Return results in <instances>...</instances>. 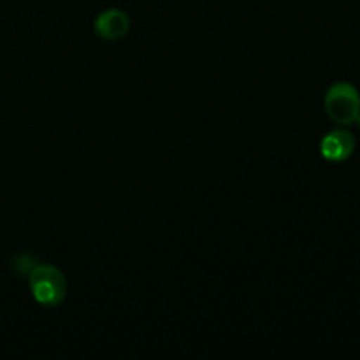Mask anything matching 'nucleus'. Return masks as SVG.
Segmentation results:
<instances>
[{"mask_svg":"<svg viewBox=\"0 0 360 360\" xmlns=\"http://www.w3.org/2000/svg\"><path fill=\"white\" fill-rule=\"evenodd\" d=\"M30 292L39 304L55 308L67 297V280L58 267L51 264H39L28 274Z\"/></svg>","mask_w":360,"mask_h":360,"instance_id":"obj_1","label":"nucleus"},{"mask_svg":"<svg viewBox=\"0 0 360 360\" xmlns=\"http://www.w3.org/2000/svg\"><path fill=\"white\" fill-rule=\"evenodd\" d=\"M326 112L338 125H352L360 116V94L347 81L334 83L323 98Z\"/></svg>","mask_w":360,"mask_h":360,"instance_id":"obj_2","label":"nucleus"},{"mask_svg":"<svg viewBox=\"0 0 360 360\" xmlns=\"http://www.w3.org/2000/svg\"><path fill=\"white\" fill-rule=\"evenodd\" d=\"M94 30L104 41H118L130 30L129 14L120 9H105L94 21Z\"/></svg>","mask_w":360,"mask_h":360,"instance_id":"obj_3","label":"nucleus"},{"mask_svg":"<svg viewBox=\"0 0 360 360\" xmlns=\"http://www.w3.org/2000/svg\"><path fill=\"white\" fill-rule=\"evenodd\" d=\"M355 150V137L348 130L338 129L326 134L320 143V153L329 162H343L352 157Z\"/></svg>","mask_w":360,"mask_h":360,"instance_id":"obj_4","label":"nucleus"},{"mask_svg":"<svg viewBox=\"0 0 360 360\" xmlns=\"http://www.w3.org/2000/svg\"><path fill=\"white\" fill-rule=\"evenodd\" d=\"M357 122H359V127H360V116L357 118Z\"/></svg>","mask_w":360,"mask_h":360,"instance_id":"obj_5","label":"nucleus"}]
</instances>
